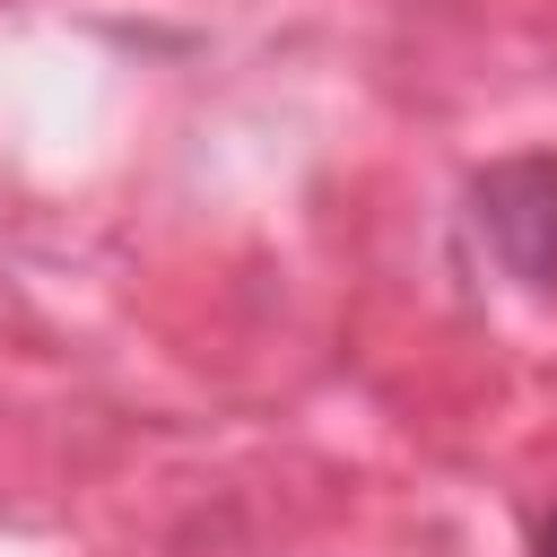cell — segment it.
<instances>
[{"label": "cell", "instance_id": "6da1fadb", "mask_svg": "<svg viewBox=\"0 0 557 557\" xmlns=\"http://www.w3.org/2000/svg\"><path fill=\"white\" fill-rule=\"evenodd\" d=\"M470 226L487 244V261L540 296H557V157L531 148V157H496L479 183H470Z\"/></svg>", "mask_w": 557, "mask_h": 557}, {"label": "cell", "instance_id": "7a4b0ae2", "mask_svg": "<svg viewBox=\"0 0 557 557\" xmlns=\"http://www.w3.org/2000/svg\"><path fill=\"white\" fill-rule=\"evenodd\" d=\"M540 557H557V513H548V522H540Z\"/></svg>", "mask_w": 557, "mask_h": 557}]
</instances>
